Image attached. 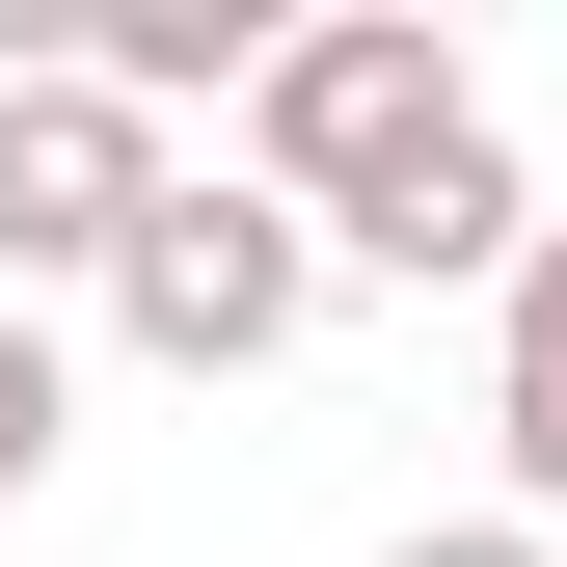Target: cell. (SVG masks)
<instances>
[{"label": "cell", "instance_id": "cell-1", "mask_svg": "<svg viewBox=\"0 0 567 567\" xmlns=\"http://www.w3.org/2000/svg\"><path fill=\"white\" fill-rule=\"evenodd\" d=\"M433 135H486V82L405 28V0H324V28H270V82H244V189H298V244H351Z\"/></svg>", "mask_w": 567, "mask_h": 567}, {"label": "cell", "instance_id": "cell-2", "mask_svg": "<svg viewBox=\"0 0 567 567\" xmlns=\"http://www.w3.org/2000/svg\"><path fill=\"white\" fill-rule=\"evenodd\" d=\"M109 324L163 351V379H270V351L324 324V244H298V189H244V163H163V217L109 244Z\"/></svg>", "mask_w": 567, "mask_h": 567}, {"label": "cell", "instance_id": "cell-3", "mask_svg": "<svg viewBox=\"0 0 567 567\" xmlns=\"http://www.w3.org/2000/svg\"><path fill=\"white\" fill-rule=\"evenodd\" d=\"M135 217H163V109H109L82 54H0V298H109Z\"/></svg>", "mask_w": 567, "mask_h": 567}, {"label": "cell", "instance_id": "cell-4", "mask_svg": "<svg viewBox=\"0 0 567 567\" xmlns=\"http://www.w3.org/2000/svg\"><path fill=\"white\" fill-rule=\"evenodd\" d=\"M486 460H514V514L567 540V217L514 244V298H486Z\"/></svg>", "mask_w": 567, "mask_h": 567}, {"label": "cell", "instance_id": "cell-5", "mask_svg": "<svg viewBox=\"0 0 567 567\" xmlns=\"http://www.w3.org/2000/svg\"><path fill=\"white\" fill-rule=\"evenodd\" d=\"M54 433H82V405H54V324L0 298V514H28V486H54Z\"/></svg>", "mask_w": 567, "mask_h": 567}, {"label": "cell", "instance_id": "cell-6", "mask_svg": "<svg viewBox=\"0 0 567 567\" xmlns=\"http://www.w3.org/2000/svg\"><path fill=\"white\" fill-rule=\"evenodd\" d=\"M379 567H567V540H540V514H405Z\"/></svg>", "mask_w": 567, "mask_h": 567}]
</instances>
